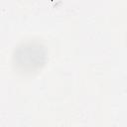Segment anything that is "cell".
Wrapping results in <instances>:
<instances>
[{
    "mask_svg": "<svg viewBox=\"0 0 127 127\" xmlns=\"http://www.w3.org/2000/svg\"><path fill=\"white\" fill-rule=\"evenodd\" d=\"M46 49L38 42H26L15 49L13 64L22 73H32L41 68L46 62Z\"/></svg>",
    "mask_w": 127,
    "mask_h": 127,
    "instance_id": "1",
    "label": "cell"
}]
</instances>
